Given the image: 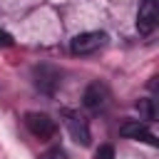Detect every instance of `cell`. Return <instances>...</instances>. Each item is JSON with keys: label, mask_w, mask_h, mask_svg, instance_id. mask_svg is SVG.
Segmentation results:
<instances>
[{"label": "cell", "mask_w": 159, "mask_h": 159, "mask_svg": "<svg viewBox=\"0 0 159 159\" xmlns=\"http://www.w3.org/2000/svg\"><path fill=\"white\" fill-rule=\"evenodd\" d=\"M104 40H107V35H104V32H97V30H92V32H80V35L72 37L70 50H72L75 55H92V52H97V50L104 45Z\"/></svg>", "instance_id": "1"}, {"label": "cell", "mask_w": 159, "mask_h": 159, "mask_svg": "<svg viewBox=\"0 0 159 159\" xmlns=\"http://www.w3.org/2000/svg\"><path fill=\"white\" fill-rule=\"evenodd\" d=\"M25 124H27V129H30L37 139H50V137L57 132L55 119H50V117L42 114V112H27V114H25Z\"/></svg>", "instance_id": "2"}, {"label": "cell", "mask_w": 159, "mask_h": 159, "mask_svg": "<svg viewBox=\"0 0 159 159\" xmlns=\"http://www.w3.org/2000/svg\"><path fill=\"white\" fill-rule=\"evenodd\" d=\"M62 117H65V124H67L72 139L80 142V144H89V127H87V119H84L80 112H72V109H65Z\"/></svg>", "instance_id": "3"}, {"label": "cell", "mask_w": 159, "mask_h": 159, "mask_svg": "<svg viewBox=\"0 0 159 159\" xmlns=\"http://www.w3.org/2000/svg\"><path fill=\"white\" fill-rule=\"evenodd\" d=\"M157 2L154 0H144L142 5H139V12H137V30L142 32V35H149V32H154V27H157Z\"/></svg>", "instance_id": "4"}, {"label": "cell", "mask_w": 159, "mask_h": 159, "mask_svg": "<svg viewBox=\"0 0 159 159\" xmlns=\"http://www.w3.org/2000/svg\"><path fill=\"white\" fill-rule=\"evenodd\" d=\"M119 134L127 137V139H142V142H147V144H157V137H154V134L147 129V124L139 122V119L124 122V124L119 127Z\"/></svg>", "instance_id": "5"}, {"label": "cell", "mask_w": 159, "mask_h": 159, "mask_svg": "<svg viewBox=\"0 0 159 159\" xmlns=\"http://www.w3.org/2000/svg\"><path fill=\"white\" fill-rule=\"evenodd\" d=\"M82 102H84V107H87V109H92V112L102 109V107H104V102H107V87H104L102 82H92V84L84 89Z\"/></svg>", "instance_id": "6"}, {"label": "cell", "mask_w": 159, "mask_h": 159, "mask_svg": "<svg viewBox=\"0 0 159 159\" xmlns=\"http://www.w3.org/2000/svg\"><path fill=\"white\" fill-rule=\"evenodd\" d=\"M35 75H37V87L45 92H55V87L60 84V75L52 67H40Z\"/></svg>", "instance_id": "7"}, {"label": "cell", "mask_w": 159, "mask_h": 159, "mask_svg": "<svg viewBox=\"0 0 159 159\" xmlns=\"http://www.w3.org/2000/svg\"><path fill=\"white\" fill-rule=\"evenodd\" d=\"M94 159H114V147L112 144H102L94 152Z\"/></svg>", "instance_id": "8"}, {"label": "cell", "mask_w": 159, "mask_h": 159, "mask_svg": "<svg viewBox=\"0 0 159 159\" xmlns=\"http://www.w3.org/2000/svg\"><path fill=\"white\" fill-rule=\"evenodd\" d=\"M137 107L144 112V117H147V119H154V107H152V99H142Z\"/></svg>", "instance_id": "9"}, {"label": "cell", "mask_w": 159, "mask_h": 159, "mask_svg": "<svg viewBox=\"0 0 159 159\" xmlns=\"http://www.w3.org/2000/svg\"><path fill=\"white\" fill-rule=\"evenodd\" d=\"M42 159H67V154H65L62 149H50V152H47Z\"/></svg>", "instance_id": "10"}, {"label": "cell", "mask_w": 159, "mask_h": 159, "mask_svg": "<svg viewBox=\"0 0 159 159\" xmlns=\"http://www.w3.org/2000/svg\"><path fill=\"white\" fill-rule=\"evenodd\" d=\"M0 45H2V47H10V45H12V35L5 32V30H0Z\"/></svg>", "instance_id": "11"}]
</instances>
